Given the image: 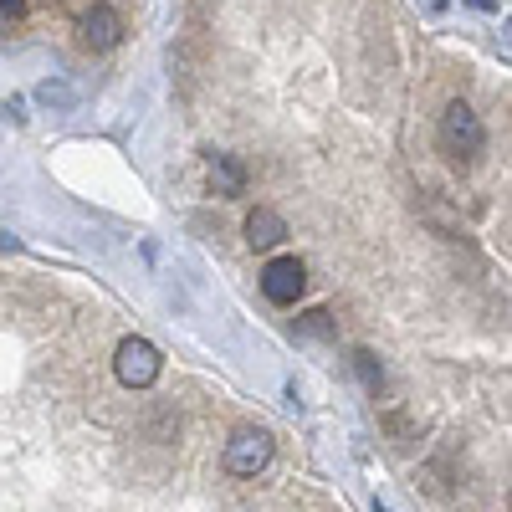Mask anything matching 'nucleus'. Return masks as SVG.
<instances>
[{
	"label": "nucleus",
	"instance_id": "1",
	"mask_svg": "<svg viewBox=\"0 0 512 512\" xmlns=\"http://www.w3.org/2000/svg\"><path fill=\"white\" fill-rule=\"evenodd\" d=\"M267 466H272V436L256 431V425H241L226 441V472L231 477H262Z\"/></svg>",
	"mask_w": 512,
	"mask_h": 512
},
{
	"label": "nucleus",
	"instance_id": "2",
	"mask_svg": "<svg viewBox=\"0 0 512 512\" xmlns=\"http://www.w3.org/2000/svg\"><path fill=\"white\" fill-rule=\"evenodd\" d=\"M441 144H446V154H456V159H477L482 144H487V128H482V118L466 108V103H451V108L441 113Z\"/></svg>",
	"mask_w": 512,
	"mask_h": 512
},
{
	"label": "nucleus",
	"instance_id": "3",
	"mask_svg": "<svg viewBox=\"0 0 512 512\" xmlns=\"http://www.w3.org/2000/svg\"><path fill=\"white\" fill-rule=\"evenodd\" d=\"M113 369H118V379L128 384V390H149V384L159 379V369H164V359H159V349L149 344V338H123L118 354H113Z\"/></svg>",
	"mask_w": 512,
	"mask_h": 512
},
{
	"label": "nucleus",
	"instance_id": "4",
	"mask_svg": "<svg viewBox=\"0 0 512 512\" xmlns=\"http://www.w3.org/2000/svg\"><path fill=\"white\" fill-rule=\"evenodd\" d=\"M303 287H308V267L297 262V256H277V262H267V272H262L267 303L287 308V303H297V297H303Z\"/></svg>",
	"mask_w": 512,
	"mask_h": 512
},
{
	"label": "nucleus",
	"instance_id": "5",
	"mask_svg": "<svg viewBox=\"0 0 512 512\" xmlns=\"http://www.w3.org/2000/svg\"><path fill=\"white\" fill-rule=\"evenodd\" d=\"M82 41H88L93 52H108L123 41V16L113 6H88L82 11Z\"/></svg>",
	"mask_w": 512,
	"mask_h": 512
},
{
	"label": "nucleus",
	"instance_id": "6",
	"mask_svg": "<svg viewBox=\"0 0 512 512\" xmlns=\"http://www.w3.org/2000/svg\"><path fill=\"white\" fill-rule=\"evenodd\" d=\"M282 236H287V221L277 216L272 205H256L246 216V246L251 251H272V246H282Z\"/></svg>",
	"mask_w": 512,
	"mask_h": 512
},
{
	"label": "nucleus",
	"instance_id": "7",
	"mask_svg": "<svg viewBox=\"0 0 512 512\" xmlns=\"http://www.w3.org/2000/svg\"><path fill=\"white\" fill-rule=\"evenodd\" d=\"M210 185H216V195H241L246 190V169L236 154H210Z\"/></svg>",
	"mask_w": 512,
	"mask_h": 512
},
{
	"label": "nucleus",
	"instance_id": "8",
	"mask_svg": "<svg viewBox=\"0 0 512 512\" xmlns=\"http://www.w3.org/2000/svg\"><path fill=\"white\" fill-rule=\"evenodd\" d=\"M354 364H359V374H364V384H369V390H379V384H384V369H379V359H374V354H354Z\"/></svg>",
	"mask_w": 512,
	"mask_h": 512
},
{
	"label": "nucleus",
	"instance_id": "9",
	"mask_svg": "<svg viewBox=\"0 0 512 512\" xmlns=\"http://www.w3.org/2000/svg\"><path fill=\"white\" fill-rule=\"evenodd\" d=\"M303 328H308V333H328V313H308Z\"/></svg>",
	"mask_w": 512,
	"mask_h": 512
},
{
	"label": "nucleus",
	"instance_id": "10",
	"mask_svg": "<svg viewBox=\"0 0 512 512\" xmlns=\"http://www.w3.org/2000/svg\"><path fill=\"white\" fill-rule=\"evenodd\" d=\"M0 16H16L21 21L26 16V0H0Z\"/></svg>",
	"mask_w": 512,
	"mask_h": 512
},
{
	"label": "nucleus",
	"instance_id": "11",
	"mask_svg": "<svg viewBox=\"0 0 512 512\" xmlns=\"http://www.w3.org/2000/svg\"><path fill=\"white\" fill-rule=\"evenodd\" d=\"M41 98H47V103H67L72 93H67V88H52V82H47V88H41Z\"/></svg>",
	"mask_w": 512,
	"mask_h": 512
},
{
	"label": "nucleus",
	"instance_id": "12",
	"mask_svg": "<svg viewBox=\"0 0 512 512\" xmlns=\"http://www.w3.org/2000/svg\"><path fill=\"white\" fill-rule=\"evenodd\" d=\"M0 251H16V236H0Z\"/></svg>",
	"mask_w": 512,
	"mask_h": 512
},
{
	"label": "nucleus",
	"instance_id": "13",
	"mask_svg": "<svg viewBox=\"0 0 512 512\" xmlns=\"http://www.w3.org/2000/svg\"><path fill=\"white\" fill-rule=\"evenodd\" d=\"M477 6H482V11H497V0H477Z\"/></svg>",
	"mask_w": 512,
	"mask_h": 512
},
{
	"label": "nucleus",
	"instance_id": "14",
	"mask_svg": "<svg viewBox=\"0 0 512 512\" xmlns=\"http://www.w3.org/2000/svg\"><path fill=\"white\" fill-rule=\"evenodd\" d=\"M374 512H390V507H374Z\"/></svg>",
	"mask_w": 512,
	"mask_h": 512
}]
</instances>
